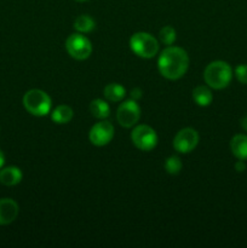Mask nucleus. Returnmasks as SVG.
I'll return each instance as SVG.
<instances>
[{"mask_svg":"<svg viewBox=\"0 0 247 248\" xmlns=\"http://www.w3.org/2000/svg\"><path fill=\"white\" fill-rule=\"evenodd\" d=\"M157 68L160 74L166 79H181L189 68L188 53L178 46H169L160 53Z\"/></svg>","mask_w":247,"mask_h":248,"instance_id":"nucleus-1","label":"nucleus"},{"mask_svg":"<svg viewBox=\"0 0 247 248\" xmlns=\"http://www.w3.org/2000/svg\"><path fill=\"white\" fill-rule=\"evenodd\" d=\"M203 79L211 89L222 90L232 81V69L224 61H215L206 67Z\"/></svg>","mask_w":247,"mask_h":248,"instance_id":"nucleus-2","label":"nucleus"},{"mask_svg":"<svg viewBox=\"0 0 247 248\" xmlns=\"http://www.w3.org/2000/svg\"><path fill=\"white\" fill-rule=\"evenodd\" d=\"M23 106L26 110L31 115L45 116L50 113L52 102L46 92L33 89L26 92V94L23 96Z\"/></svg>","mask_w":247,"mask_h":248,"instance_id":"nucleus-3","label":"nucleus"},{"mask_svg":"<svg viewBox=\"0 0 247 248\" xmlns=\"http://www.w3.org/2000/svg\"><path fill=\"white\" fill-rule=\"evenodd\" d=\"M130 47L138 57L153 58L159 52V41L152 34L138 31L131 36Z\"/></svg>","mask_w":247,"mask_h":248,"instance_id":"nucleus-4","label":"nucleus"},{"mask_svg":"<svg viewBox=\"0 0 247 248\" xmlns=\"http://www.w3.org/2000/svg\"><path fill=\"white\" fill-rule=\"evenodd\" d=\"M65 50L74 60L84 61L91 56L92 44L82 33H74L68 36L65 41Z\"/></svg>","mask_w":247,"mask_h":248,"instance_id":"nucleus-5","label":"nucleus"},{"mask_svg":"<svg viewBox=\"0 0 247 248\" xmlns=\"http://www.w3.org/2000/svg\"><path fill=\"white\" fill-rule=\"evenodd\" d=\"M131 140L137 149L150 152L157 144V135L154 128L148 125H138L131 132Z\"/></svg>","mask_w":247,"mask_h":248,"instance_id":"nucleus-6","label":"nucleus"},{"mask_svg":"<svg viewBox=\"0 0 247 248\" xmlns=\"http://www.w3.org/2000/svg\"><path fill=\"white\" fill-rule=\"evenodd\" d=\"M139 119L140 108L135 99H128V101L121 103L116 111V120L123 127H132L139 121Z\"/></svg>","mask_w":247,"mask_h":248,"instance_id":"nucleus-7","label":"nucleus"},{"mask_svg":"<svg viewBox=\"0 0 247 248\" xmlns=\"http://www.w3.org/2000/svg\"><path fill=\"white\" fill-rule=\"evenodd\" d=\"M199 143V133L191 127H185L179 131L173 140V148L176 152L188 154L193 152Z\"/></svg>","mask_w":247,"mask_h":248,"instance_id":"nucleus-8","label":"nucleus"},{"mask_svg":"<svg viewBox=\"0 0 247 248\" xmlns=\"http://www.w3.org/2000/svg\"><path fill=\"white\" fill-rule=\"evenodd\" d=\"M114 137V126L109 121H99L94 124L89 133L90 142L96 147H104L111 142Z\"/></svg>","mask_w":247,"mask_h":248,"instance_id":"nucleus-9","label":"nucleus"},{"mask_svg":"<svg viewBox=\"0 0 247 248\" xmlns=\"http://www.w3.org/2000/svg\"><path fill=\"white\" fill-rule=\"evenodd\" d=\"M18 205L12 199H0V225H7L18 216Z\"/></svg>","mask_w":247,"mask_h":248,"instance_id":"nucleus-10","label":"nucleus"},{"mask_svg":"<svg viewBox=\"0 0 247 248\" xmlns=\"http://www.w3.org/2000/svg\"><path fill=\"white\" fill-rule=\"evenodd\" d=\"M22 178H23V174L18 167L9 166L0 171V183L4 184V186H17L22 181Z\"/></svg>","mask_w":247,"mask_h":248,"instance_id":"nucleus-11","label":"nucleus"},{"mask_svg":"<svg viewBox=\"0 0 247 248\" xmlns=\"http://www.w3.org/2000/svg\"><path fill=\"white\" fill-rule=\"evenodd\" d=\"M230 150L237 160H247V136H234L230 140Z\"/></svg>","mask_w":247,"mask_h":248,"instance_id":"nucleus-12","label":"nucleus"},{"mask_svg":"<svg viewBox=\"0 0 247 248\" xmlns=\"http://www.w3.org/2000/svg\"><path fill=\"white\" fill-rule=\"evenodd\" d=\"M73 109L70 108L69 106H58L57 108L53 109V111L51 113V119H52L53 123L60 124V125H63V124L70 123V120L73 119Z\"/></svg>","mask_w":247,"mask_h":248,"instance_id":"nucleus-13","label":"nucleus"},{"mask_svg":"<svg viewBox=\"0 0 247 248\" xmlns=\"http://www.w3.org/2000/svg\"><path fill=\"white\" fill-rule=\"evenodd\" d=\"M90 111L97 119H107L110 115V107L104 99L97 98L90 103Z\"/></svg>","mask_w":247,"mask_h":248,"instance_id":"nucleus-14","label":"nucleus"},{"mask_svg":"<svg viewBox=\"0 0 247 248\" xmlns=\"http://www.w3.org/2000/svg\"><path fill=\"white\" fill-rule=\"evenodd\" d=\"M103 94L108 101L110 102H120L123 101L126 94L125 87L121 86L120 84H108L103 90Z\"/></svg>","mask_w":247,"mask_h":248,"instance_id":"nucleus-15","label":"nucleus"},{"mask_svg":"<svg viewBox=\"0 0 247 248\" xmlns=\"http://www.w3.org/2000/svg\"><path fill=\"white\" fill-rule=\"evenodd\" d=\"M193 99L198 106L200 107H207L210 106L212 102L213 96L212 92L208 87L206 86H198L193 90Z\"/></svg>","mask_w":247,"mask_h":248,"instance_id":"nucleus-16","label":"nucleus"},{"mask_svg":"<svg viewBox=\"0 0 247 248\" xmlns=\"http://www.w3.org/2000/svg\"><path fill=\"white\" fill-rule=\"evenodd\" d=\"M74 28L77 33H91L96 28V22L89 15H80L74 21Z\"/></svg>","mask_w":247,"mask_h":248,"instance_id":"nucleus-17","label":"nucleus"},{"mask_svg":"<svg viewBox=\"0 0 247 248\" xmlns=\"http://www.w3.org/2000/svg\"><path fill=\"white\" fill-rule=\"evenodd\" d=\"M159 39L164 45L171 46L176 41V31L173 27L166 26L159 31Z\"/></svg>","mask_w":247,"mask_h":248,"instance_id":"nucleus-18","label":"nucleus"},{"mask_svg":"<svg viewBox=\"0 0 247 248\" xmlns=\"http://www.w3.org/2000/svg\"><path fill=\"white\" fill-rule=\"evenodd\" d=\"M182 161L178 156L172 155V156L167 157L165 161V170L169 174H178L182 170Z\"/></svg>","mask_w":247,"mask_h":248,"instance_id":"nucleus-19","label":"nucleus"},{"mask_svg":"<svg viewBox=\"0 0 247 248\" xmlns=\"http://www.w3.org/2000/svg\"><path fill=\"white\" fill-rule=\"evenodd\" d=\"M235 77L241 84L247 85V64L237 65L235 69Z\"/></svg>","mask_w":247,"mask_h":248,"instance_id":"nucleus-20","label":"nucleus"},{"mask_svg":"<svg viewBox=\"0 0 247 248\" xmlns=\"http://www.w3.org/2000/svg\"><path fill=\"white\" fill-rule=\"evenodd\" d=\"M143 96L142 90L138 89V87H135V89L131 90V98L135 99V101H139Z\"/></svg>","mask_w":247,"mask_h":248,"instance_id":"nucleus-21","label":"nucleus"},{"mask_svg":"<svg viewBox=\"0 0 247 248\" xmlns=\"http://www.w3.org/2000/svg\"><path fill=\"white\" fill-rule=\"evenodd\" d=\"M235 170H236L237 172L246 171V164H245V160H239V161L235 164Z\"/></svg>","mask_w":247,"mask_h":248,"instance_id":"nucleus-22","label":"nucleus"},{"mask_svg":"<svg viewBox=\"0 0 247 248\" xmlns=\"http://www.w3.org/2000/svg\"><path fill=\"white\" fill-rule=\"evenodd\" d=\"M240 125H241V127L247 132V115H245L244 118L241 119V121H240Z\"/></svg>","mask_w":247,"mask_h":248,"instance_id":"nucleus-23","label":"nucleus"},{"mask_svg":"<svg viewBox=\"0 0 247 248\" xmlns=\"http://www.w3.org/2000/svg\"><path fill=\"white\" fill-rule=\"evenodd\" d=\"M4 162H5V156H4V154H2L1 150H0V169H1V167H2Z\"/></svg>","mask_w":247,"mask_h":248,"instance_id":"nucleus-24","label":"nucleus"},{"mask_svg":"<svg viewBox=\"0 0 247 248\" xmlns=\"http://www.w3.org/2000/svg\"><path fill=\"white\" fill-rule=\"evenodd\" d=\"M77 1H86V0H77Z\"/></svg>","mask_w":247,"mask_h":248,"instance_id":"nucleus-25","label":"nucleus"}]
</instances>
